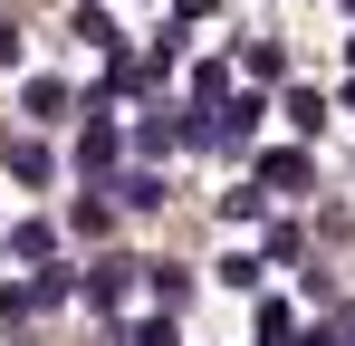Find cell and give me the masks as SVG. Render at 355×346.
<instances>
[{"label":"cell","instance_id":"obj_3","mask_svg":"<svg viewBox=\"0 0 355 346\" xmlns=\"http://www.w3.org/2000/svg\"><path fill=\"white\" fill-rule=\"evenodd\" d=\"M144 288L164 298V318H173L182 298H192V270H173V260H144Z\"/></svg>","mask_w":355,"mask_h":346},{"label":"cell","instance_id":"obj_4","mask_svg":"<svg viewBox=\"0 0 355 346\" xmlns=\"http://www.w3.org/2000/svg\"><path fill=\"white\" fill-rule=\"evenodd\" d=\"M307 154H297V145H279V154H269V164H259V183H269V192H297V183H307Z\"/></svg>","mask_w":355,"mask_h":346},{"label":"cell","instance_id":"obj_8","mask_svg":"<svg viewBox=\"0 0 355 346\" xmlns=\"http://www.w3.org/2000/svg\"><path fill=\"white\" fill-rule=\"evenodd\" d=\"M10 250H19L29 270H49V222H19V231H10Z\"/></svg>","mask_w":355,"mask_h":346},{"label":"cell","instance_id":"obj_10","mask_svg":"<svg viewBox=\"0 0 355 346\" xmlns=\"http://www.w3.org/2000/svg\"><path fill=\"white\" fill-rule=\"evenodd\" d=\"M259 202H269V192H250V183H240V192H221V222L250 231V222H259Z\"/></svg>","mask_w":355,"mask_h":346},{"label":"cell","instance_id":"obj_11","mask_svg":"<svg viewBox=\"0 0 355 346\" xmlns=\"http://www.w3.org/2000/svg\"><path fill=\"white\" fill-rule=\"evenodd\" d=\"M29 115H39V125H58V115H67V87H58V77H39V87H29Z\"/></svg>","mask_w":355,"mask_h":346},{"label":"cell","instance_id":"obj_13","mask_svg":"<svg viewBox=\"0 0 355 346\" xmlns=\"http://www.w3.org/2000/svg\"><path fill=\"white\" fill-rule=\"evenodd\" d=\"M77 39H87V49H125V39H116V19H106V10H77Z\"/></svg>","mask_w":355,"mask_h":346},{"label":"cell","instance_id":"obj_2","mask_svg":"<svg viewBox=\"0 0 355 346\" xmlns=\"http://www.w3.org/2000/svg\"><path fill=\"white\" fill-rule=\"evenodd\" d=\"M135 270H144V260H106V270L87 279V308H125V288H135Z\"/></svg>","mask_w":355,"mask_h":346},{"label":"cell","instance_id":"obj_15","mask_svg":"<svg viewBox=\"0 0 355 346\" xmlns=\"http://www.w3.org/2000/svg\"><path fill=\"white\" fill-rule=\"evenodd\" d=\"M297 346H336V327H307V337H297Z\"/></svg>","mask_w":355,"mask_h":346},{"label":"cell","instance_id":"obj_9","mask_svg":"<svg viewBox=\"0 0 355 346\" xmlns=\"http://www.w3.org/2000/svg\"><path fill=\"white\" fill-rule=\"evenodd\" d=\"M10 183H49V145H10Z\"/></svg>","mask_w":355,"mask_h":346},{"label":"cell","instance_id":"obj_7","mask_svg":"<svg viewBox=\"0 0 355 346\" xmlns=\"http://www.w3.org/2000/svg\"><path fill=\"white\" fill-rule=\"evenodd\" d=\"M116 192H125V212H164V183H154V173H125Z\"/></svg>","mask_w":355,"mask_h":346},{"label":"cell","instance_id":"obj_1","mask_svg":"<svg viewBox=\"0 0 355 346\" xmlns=\"http://www.w3.org/2000/svg\"><path fill=\"white\" fill-rule=\"evenodd\" d=\"M77 173H87V183H106V173H116V125H106V115L77 135Z\"/></svg>","mask_w":355,"mask_h":346},{"label":"cell","instance_id":"obj_5","mask_svg":"<svg viewBox=\"0 0 355 346\" xmlns=\"http://www.w3.org/2000/svg\"><path fill=\"white\" fill-rule=\"evenodd\" d=\"M29 308H49V288L39 279H0V327H19Z\"/></svg>","mask_w":355,"mask_h":346},{"label":"cell","instance_id":"obj_6","mask_svg":"<svg viewBox=\"0 0 355 346\" xmlns=\"http://www.w3.org/2000/svg\"><path fill=\"white\" fill-rule=\"evenodd\" d=\"M250 135H259V97H231L221 106V145H250Z\"/></svg>","mask_w":355,"mask_h":346},{"label":"cell","instance_id":"obj_14","mask_svg":"<svg viewBox=\"0 0 355 346\" xmlns=\"http://www.w3.org/2000/svg\"><path fill=\"white\" fill-rule=\"evenodd\" d=\"M0 67H19V29L10 19H0Z\"/></svg>","mask_w":355,"mask_h":346},{"label":"cell","instance_id":"obj_12","mask_svg":"<svg viewBox=\"0 0 355 346\" xmlns=\"http://www.w3.org/2000/svg\"><path fill=\"white\" fill-rule=\"evenodd\" d=\"M288 125H297V135H317V125H327V97H317V87H297V97H288Z\"/></svg>","mask_w":355,"mask_h":346}]
</instances>
